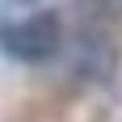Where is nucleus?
Listing matches in <instances>:
<instances>
[{
    "label": "nucleus",
    "mask_w": 122,
    "mask_h": 122,
    "mask_svg": "<svg viewBox=\"0 0 122 122\" xmlns=\"http://www.w3.org/2000/svg\"><path fill=\"white\" fill-rule=\"evenodd\" d=\"M17 4H25V0H17Z\"/></svg>",
    "instance_id": "nucleus-3"
},
{
    "label": "nucleus",
    "mask_w": 122,
    "mask_h": 122,
    "mask_svg": "<svg viewBox=\"0 0 122 122\" xmlns=\"http://www.w3.org/2000/svg\"><path fill=\"white\" fill-rule=\"evenodd\" d=\"M0 51L25 67L51 63L63 51V17L55 9H38L25 17H13V21H0Z\"/></svg>",
    "instance_id": "nucleus-1"
},
{
    "label": "nucleus",
    "mask_w": 122,
    "mask_h": 122,
    "mask_svg": "<svg viewBox=\"0 0 122 122\" xmlns=\"http://www.w3.org/2000/svg\"><path fill=\"white\" fill-rule=\"evenodd\" d=\"M72 63H76V76L105 84V80L114 76V63H118L110 34H105L101 25H88L84 34H80V42H76V51H72Z\"/></svg>",
    "instance_id": "nucleus-2"
}]
</instances>
